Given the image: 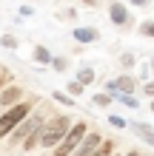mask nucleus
I'll return each instance as SVG.
<instances>
[{
	"label": "nucleus",
	"instance_id": "23",
	"mask_svg": "<svg viewBox=\"0 0 154 156\" xmlns=\"http://www.w3.org/2000/svg\"><path fill=\"white\" fill-rule=\"evenodd\" d=\"M131 6H148V0H129Z\"/></svg>",
	"mask_w": 154,
	"mask_h": 156
},
{
	"label": "nucleus",
	"instance_id": "14",
	"mask_svg": "<svg viewBox=\"0 0 154 156\" xmlns=\"http://www.w3.org/2000/svg\"><path fill=\"white\" fill-rule=\"evenodd\" d=\"M140 34L154 40V20H143V23H140Z\"/></svg>",
	"mask_w": 154,
	"mask_h": 156
},
{
	"label": "nucleus",
	"instance_id": "2",
	"mask_svg": "<svg viewBox=\"0 0 154 156\" xmlns=\"http://www.w3.org/2000/svg\"><path fill=\"white\" fill-rule=\"evenodd\" d=\"M29 114H32V102H17L14 108H6V114H0V139L9 136Z\"/></svg>",
	"mask_w": 154,
	"mask_h": 156
},
{
	"label": "nucleus",
	"instance_id": "4",
	"mask_svg": "<svg viewBox=\"0 0 154 156\" xmlns=\"http://www.w3.org/2000/svg\"><path fill=\"white\" fill-rule=\"evenodd\" d=\"M43 125H46V119H43L40 114H29V116H26L23 122H20V125H17L14 131H12V142H20V145H23V142H26V139H29V136L34 133V131H40Z\"/></svg>",
	"mask_w": 154,
	"mask_h": 156
},
{
	"label": "nucleus",
	"instance_id": "21",
	"mask_svg": "<svg viewBox=\"0 0 154 156\" xmlns=\"http://www.w3.org/2000/svg\"><path fill=\"white\" fill-rule=\"evenodd\" d=\"M108 122H111L114 128H126V119H123V116H117V114H111V116H108Z\"/></svg>",
	"mask_w": 154,
	"mask_h": 156
},
{
	"label": "nucleus",
	"instance_id": "12",
	"mask_svg": "<svg viewBox=\"0 0 154 156\" xmlns=\"http://www.w3.org/2000/svg\"><path fill=\"white\" fill-rule=\"evenodd\" d=\"M77 80L83 82V85H92V82L97 80V74H94V68H80L77 71Z\"/></svg>",
	"mask_w": 154,
	"mask_h": 156
},
{
	"label": "nucleus",
	"instance_id": "5",
	"mask_svg": "<svg viewBox=\"0 0 154 156\" xmlns=\"http://www.w3.org/2000/svg\"><path fill=\"white\" fill-rule=\"evenodd\" d=\"M100 145H103V133H92V131H88L86 136H83V142H80L77 145V151L74 153H71V156H94L97 151H100Z\"/></svg>",
	"mask_w": 154,
	"mask_h": 156
},
{
	"label": "nucleus",
	"instance_id": "22",
	"mask_svg": "<svg viewBox=\"0 0 154 156\" xmlns=\"http://www.w3.org/2000/svg\"><path fill=\"white\" fill-rule=\"evenodd\" d=\"M140 91H143L146 97H151V99H154V80H151V82H143V88H140Z\"/></svg>",
	"mask_w": 154,
	"mask_h": 156
},
{
	"label": "nucleus",
	"instance_id": "19",
	"mask_svg": "<svg viewBox=\"0 0 154 156\" xmlns=\"http://www.w3.org/2000/svg\"><path fill=\"white\" fill-rule=\"evenodd\" d=\"M51 66H54V71H66V68H69V60H66V57H54Z\"/></svg>",
	"mask_w": 154,
	"mask_h": 156
},
{
	"label": "nucleus",
	"instance_id": "1",
	"mask_svg": "<svg viewBox=\"0 0 154 156\" xmlns=\"http://www.w3.org/2000/svg\"><path fill=\"white\" fill-rule=\"evenodd\" d=\"M71 125H74V122H71V116H66V114H54V116H49L46 125H43V139H40V145L54 151L63 139H66V133H69Z\"/></svg>",
	"mask_w": 154,
	"mask_h": 156
},
{
	"label": "nucleus",
	"instance_id": "8",
	"mask_svg": "<svg viewBox=\"0 0 154 156\" xmlns=\"http://www.w3.org/2000/svg\"><path fill=\"white\" fill-rule=\"evenodd\" d=\"M108 17H111L114 26H126V23H129V9H126L120 0H114V3L108 6Z\"/></svg>",
	"mask_w": 154,
	"mask_h": 156
},
{
	"label": "nucleus",
	"instance_id": "28",
	"mask_svg": "<svg viewBox=\"0 0 154 156\" xmlns=\"http://www.w3.org/2000/svg\"><path fill=\"white\" fill-rule=\"evenodd\" d=\"M0 114H3V108H0Z\"/></svg>",
	"mask_w": 154,
	"mask_h": 156
},
{
	"label": "nucleus",
	"instance_id": "13",
	"mask_svg": "<svg viewBox=\"0 0 154 156\" xmlns=\"http://www.w3.org/2000/svg\"><path fill=\"white\" fill-rule=\"evenodd\" d=\"M117 99H120V102H123V105H129V108H140V99H137V97H134V94H120V97H117Z\"/></svg>",
	"mask_w": 154,
	"mask_h": 156
},
{
	"label": "nucleus",
	"instance_id": "10",
	"mask_svg": "<svg viewBox=\"0 0 154 156\" xmlns=\"http://www.w3.org/2000/svg\"><path fill=\"white\" fill-rule=\"evenodd\" d=\"M131 128H134V133H137L146 145H151V148H154V128H151L148 122H134Z\"/></svg>",
	"mask_w": 154,
	"mask_h": 156
},
{
	"label": "nucleus",
	"instance_id": "9",
	"mask_svg": "<svg viewBox=\"0 0 154 156\" xmlns=\"http://www.w3.org/2000/svg\"><path fill=\"white\" fill-rule=\"evenodd\" d=\"M114 85H117V97L120 94H134V91H137V80H134L131 74H120L114 80Z\"/></svg>",
	"mask_w": 154,
	"mask_h": 156
},
{
	"label": "nucleus",
	"instance_id": "18",
	"mask_svg": "<svg viewBox=\"0 0 154 156\" xmlns=\"http://www.w3.org/2000/svg\"><path fill=\"white\" fill-rule=\"evenodd\" d=\"M120 66H123V68H134V66H137L134 54H123V57H120Z\"/></svg>",
	"mask_w": 154,
	"mask_h": 156
},
{
	"label": "nucleus",
	"instance_id": "20",
	"mask_svg": "<svg viewBox=\"0 0 154 156\" xmlns=\"http://www.w3.org/2000/svg\"><path fill=\"white\" fill-rule=\"evenodd\" d=\"M51 97L57 99V102H63V105H74V97H66V94H60V91H54Z\"/></svg>",
	"mask_w": 154,
	"mask_h": 156
},
{
	"label": "nucleus",
	"instance_id": "11",
	"mask_svg": "<svg viewBox=\"0 0 154 156\" xmlns=\"http://www.w3.org/2000/svg\"><path fill=\"white\" fill-rule=\"evenodd\" d=\"M51 51L46 48V45H34V62H40V66H51Z\"/></svg>",
	"mask_w": 154,
	"mask_h": 156
},
{
	"label": "nucleus",
	"instance_id": "16",
	"mask_svg": "<svg viewBox=\"0 0 154 156\" xmlns=\"http://www.w3.org/2000/svg\"><path fill=\"white\" fill-rule=\"evenodd\" d=\"M0 45H3V48H17V37L14 34H3V37H0Z\"/></svg>",
	"mask_w": 154,
	"mask_h": 156
},
{
	"label": "nucleus",
	"instance_id": "26",
	"mask_svg": "<svg viewBox=\"0 0 154 156\" xmlns=\"http://www.w3.org/2000/svg\"><path fill=\"white\" fill-rule=\"evenodd\" d=\"M148 68H151V74H154V60H151V66H148Z\"/></svg>",
	"mask_w": 154,
	"mask_h": 156
},
{
	"label": "nucleus",
	"instance_id": "25",
	"mask_svg": "<svg viewBox=\"0 0 154 156\" xmlns=\"http://www.w3.org/2000/svg\"><path fill=\"white\" fill-rule=\"evenodd\" d=\"M126 156H140V153H137V151H131V153H126Z\"/></svg>",
	"mask_w": 154,
	"mask_h": 156
},
{
	"label": "nucleus",
	"instance_id": "7",
	"mask_svg": "<svg viewBox=\"0 0 154 156\" xmlns=\"http://www.w3.org/2000/svg\"><path fill=\"white\" fill-rule=\"evenodd\" d=\"M71 37H74L77 43L88 45V43H97V40H100V31H97L94 26H77V29L71 31Z\"/></svg>",
	"mask_w": 154,
	"mask_h": 156
},
{
	"label": "nucleus",
	"instance_id": "27",
	"mask_svg": "<svg viewBox=\"0 0 154 156\" xmlns=\"http://www.w3.org/2000/svg\"><path fill=\"white\" fill-rule=\"evenodd\" d=\"M151 111H154V99H151Z\"/></svg>",
	"mask_w": 154,
	"mask_h": 156
},
{
	"label": "nucleus",
	"instance_id": "6",
	"mask_svg": "<svg viewBox=\"0 0 154 156\" xmlns=\"http://www.w3.org/2000/svg\"><path fill=\"white\" fill-rule=\"evenodd\" d=\"M17 102H23V88L20 85H6L0 91V108H14Z\"/></svg>",
	"mask_w": 154,
	"mask_h": 156
},
{
	"label": "nucleus",
	"instance_id": "24",
	"mask_svg": "<svg viewBox=\"0 0 154 156\" xmlns=\"http://www.w3.org/2000/svg\"><path fill=\"white\" fill-rule=\"evenodd\" d=\"M83 3H86V6H97L100 0H83Z\"/></svg>",
	"mask_w": 154,
	"mask_h": 156
},
{
	"label": "nucleus",
	"instance_id": "17",
	"mask_svg": "<svg viewBox=\"0 0 154 156\" xmlns=\"http://www.w3.org/2000/svg\"><path fill=\"white\" fill-rule=\"evenodd\" d=\"M83 82H80V80H74V82H69V91H71V97H80V94H83Z\"/></svg>",
	"mask_w": 154,
	"mask_h": 156
},
{
	"label": "nucleus",
	"instance_id": "3",
	"mask_svg": "<svg viewBox=\"0 0 154 156\" xmlns=\"http://www.w3.org/2000/svg\"><path fill=\"white\" fill-rule=\"evenodd\" d=\"M86 133H88V125L83 122V119H77V122L69 128L66 139H63L57 148H54V156H71V153L77 151V145L83 142V136H86Z\"/></svg>",
	"mask_w": 154,
	"mask_h": 156
},
{
	"label": "nucleus",
	"instance_id": "15",
	"mask_svg": "<svg viewBox=\"0 0 154 156\" xmlns=\"http://www.w3.org/2000/svg\"><path fill=\"white\" fill-rule=\"evenodd\" d=\"M111 99H114L111 94H94V105L97 108H106V105H111Z\"/></svg>",
	"mask_w": 154,
	"mask_h": 156
}]
</instances>
